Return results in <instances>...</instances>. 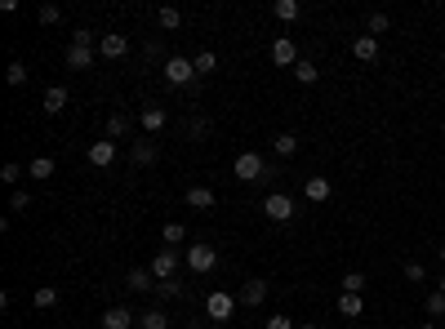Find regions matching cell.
<instances>
[{"instance_id":"11","label":"cell","mask_w":445,"mask_h":329,"mask_svg":"<svg viewBox=\"0 0 445 329\" xmlns=\"http://www.w3.org/2000/svg\"><path fill=\"white\" fill-rule=\"evenodd\" d=\"M134 321H138V316L129 312V307H107L99 325H103V329H134Z\"/></svg>"},{"instance_id":"31","label":"cell","mask_w":445,"mask_h":329,"mask_svg":"<svg viewBox=\"0 0 445 329\" xmlns=\"http://www.w3.org/2000/svg\"><path fill=\"white\" fill-rule=\"evenodd\" d=\"M365 27H370V36H374V41H379V36L392 27V18H388V14H370V18H365Z\"/></svg>"},{"instance_id":"32","label":"cell","mask_w":445,"mask_h":329,"mask_svg":"<svg viewBox=\"0 0 445 329\" xmlns=\"http://www.w3.org/2000/svg\"><path fill=\"white\" fill-rule=\"evenodd\" d=\"M5 80H9V85H14V89H18V85H27V67H22V63H18V58H14V63H9V67H5Z\"/></svg>"},{"instance_id":"40","label":"cell","mask_w":445,"mask_h":329,"mask_svg":"<svg viewBox=\"0 0 445 329\" xmlns=\"http://www.w3.org/2000/svg\"><path fill=\"white\" fill-rule=\"evenodd\" d=\"M58 18H63V9H58V5H41V22H58Z\"/></svg>"},{"instance_id":"10","label":"cell","mask_w":445,"mask_h":329,"mask_svg":"<svg viewBox=\"0 0 445 329\" xmlns=\"http://www.w3.org/2000/svg\"><path fill=\"white\" fill-rule=\"evenodd\" d=\"M85 156H89V165H94V169H107V165L116 161V142H112V138H99V142H89V152H85Z\"/></svg>"},{"instance_id":"26","label":"cell","mask_w":445,"mask_h":329,"mask_svg":"<svg viewBox=\"0 0 445 329\" xmlns=\"http://www.w3.org/2000/svg\"><path fill=\"white\" fill-rule=\"evenodd\" d=\"M272 152H276V156H294V152H298V138H294V133H276V138H272Z\"/></svg>"},{"instance_id":"28","label":"cell","mask_w":445,"mask_h":329,"mask_svg":"<svg viewBox=\"0 0 445 329\" xmlns=\"http://www.w3.org/2000/svg\"><path fill=\"white\" fill-rule=\"evenodd\" d=\"M54 169H58V165L50 161V156H36V161L27 165V174H31V178H54Z\"/></svg>"},{"instance_id":"38","label":"cell","mask_w":445,"mask_h":329,"mask_svg":"<svg viewBox=\"0 0 445 329\" xmlns=\"http://www.w3.org/2000/svg\"><path fill=\"white\" fill-rule=\"evenodd\" d=\"M263 329H298V325L290 321V316H281V312H276V316H268V325H263Z\"/></svg>"},{"instance_id":"23","label":"cell","mask_w":445,"mask_h":329,"mask_svg":"<svg viewBox=\"0 0 445 329\" xmlns=\"http://www.w3.org/2000/svg\"><path fill=\"white\" fill-rule=\"evenodd\" d=\"M156 22H161L165 31H178V27H183V14H178L174 5H165V9H156Z\"/></svg>"},{"instance_id":"43","label":"cell","mask_w":445,"mask_h":329,"mask_svg":"<svg viewBox=\"0 0 445 329\" xmlns=\"http://www.w3.org/2000/svg\"><path fill=\"white\" fill-rule=\"evenodd\" d=\"M437 258H441V267H445V249H437Z\"/></svg>"},{"instance_id":"25","label":"cell","mask_w":445,"mask_h":329,"mask_svg":"<svg viewBox=\"0 0 445 329\" xmlns=\"http://www.w3.org/2000/svg\"><path fill=\"white\" fill-rule=\"evenodd\" d=\"M316 76H321V71H316V63H312V58H298L294 80H298V85H316Z\"/></svg>"},{"instance_id":"21","label":"cell","mask_w":445,"mask_h":329,"mask_svg":"<svg viewBox=\"0 0 445 329\" xmlns=\"http://www.w3.org/2000/svg\"><path fill=\"white\" fill-rule=\"evenodd\" d=\"M67 67H76V71L94 67V50H80V45H71V50H67Z\"/></svg>"},{"instance_id":"1","label":"cell","mask_w":445,"mask_h":329,"mask_svg":"<svg viewBox=\"0 0 445 329\" xmlns=\"http://www.w3.org/2000/svg\"><path fill=\"white\" fill-rule=\"evenodd\" d=\"M232 169H236L240 182H263V178H268V161H263L258 152H240Z\"/></svg>"},{"instance_id":"39","label":"cell","mask_w":445,"mask_h":329,"mask_svg":"<svg viewBox=\"0 0 445 329\" xmlns=\"http://www.w3.org/2000/svg\"><path fill=\"white\" fill-rule=\"evenodd\" d=\"M156 289H161V298H178V294H183V285H178V280H161Z\"/></svg>"},{"instance_id":"24","label":"cell","mask_w":445,"mask_h":329,"mask_svg":"<svg viewBox=\"0 0 445 329\" xmlns=\"http://www.w3.org/2000/svg\"><path fill=\"white\" fill-rule=\"evenodd\" d=\"M339 312L347 316V321H356V316L365 312V302H360V294H339Z\"/></svg>"},{"instance_id":"12","label":"cell","mask_w":445,"mask_h":329,"mask_svg":"<svg viewBox=\"0 0 445 329\" xmlns=\"http://www.w3.org/2000/svg\"><path fill=\"white\" fill-rule=\"evenodd\" d=\"M138 120H143V129H147V133H161L165 125H170V112H165V107H156V103H147Z\"/></svg>"},{"instance_id":"5","label":"cell","mask_w":445,"mask_h":329,"mask_svg":"<svg viewBox=\"0 0 445 329\" xmlns=\"http://www.w3.org/2000/svg\"><path fill=\"white\" fill-rule=\"evenodd\" d=\"M263 214H268L272 223H290V218H294V200L285 196V191H272V196L263 200Z\"/></svg>"},{"instance_id":"33","label":"cell","mask_w":445,"mask_h":329,"mask_svg":"<svg viewBox=\"0 0 445 329\" xmlns=\"http://www.w3.org/2000/svg\"><path fill=\"white\" fill-rule=\"evenodd\" d=\"M156 161V142H134V165H152Z\"/></svg>"},{"instance_id":"9","label":"cell","mask_w":445,"mask_h":329,"mask_svg":"<svg viewBox=\"0 0 445 329\" xmlns=\"http://www.w3.org/2000/svg\"><path fill=\"white\" fill-rule=\"evenodd\" d=\"M99 54H103V58H125V54H129V41H125L120 31H103V36H99Z\"/></svg>"},{"instance_id":"14","label":"cell","mask_w":445,"mask_h":329,"mask_svg":"<svg viewBox=\"0 0 445 329\" xmlns=\"http://www.w3.org/2000/svg\"><path fill=\"white\" fill-rule=\"evenodd\" d=\"M58 298H63V289H58V285H41V289H36V294H31V302H36V307H41V312L58 307Z\"/></svg>"},{"instance_id":"3","label":"cell","mask_w":445,"mask_h":329,"mask_svg":"<svg viewBox=\"0 0 445 329\" xmlns=\"http://www.w3.org/2000/svg\"><path fill=\"white\" fill-rule=\"evenodd\" d=\"M232 312H236V294H227V289H214V294L205 298L210 321H232Z\"/></svg>"},{"instance_id":"27","label":"cell","mask_w":445,"mask_h":329,"mask_svg":"<svg viewBox=\"0 0 445 329\" xmlns=\"http://www.w3.org/2000/svg\"><path fill=\"white\" fill-rule=\"evenodd\" d=\"M125 133H129V116H125V112H116L112 120H107V138L116 142V138H125Z\"/></svg>"},{"instance_id":"13","label":"cell","mask_w":445,"mask_h":329,"mask_svg":"<svg viewBox=\"0 0 445 329\" xmlns=\"http://www.w3.org/2000/svg\"><path fill=\"white\" fill-rule=\"evenodd\" d=\"M330 191H334V187H330V178H307V182H303V196H307L312 205H326V200H330Z\"/></svg>"},{"instance_id":"18","label":"cell","mask_w":445,"mask_h":329,"mask_svg":"<svg viewBox=\"0 0 445 329\" xmlns=\"http://www.w3.org/2000/svg\"><path fill=\"white\" fill-rule=\"evenodd\" d=\"M63 107H67V89H63V85H50V89H45V112L58 116Z\"/></svg>"},{"instance_id":"36","label":"cell","mask_w":445,"mask_h":329,"mask_svg":"<svg viewBox=\"0 0 445 329\" xmlns=\"http://www.w3.org/2000/svg\"><path fill=\"white\" fill-rule=\"evenodd\" d=\"M405 280H414V285H423V280H428V267H423V263H405Z\"/></svg>"},{"instance_id":"30","label":"cell","mask_w":445,"mask_h":329,"mask_svg":"<svg viewBox=\"0 0 445 329\" xmlns=\"http://www.w3.org/2000/svg\"><path fill=\"white\" fill-rule=\"evenodd\" d=\"M191 67H196V76H210V71H214V67H219V58H214L210 50H200L196 58H191Z\"/></svg>"},{"instance_id":"6","label":"cell","mask_w":445,"mask_h":329,"mask_svg":"<svg viewBox=\"0 0 445 329\" xmlns=\"http://www.w3.org/2000/svg\"><path fill=\"white\" fill-rule=\"evenodd\" d=\"M174 272H178V249H156V258H152L156 285H161V280H174Z\"/></svg>"},{"instance_id":"8","label":"cell","mask_w":445,"mask_h":329,"mask_svg":"<svg viewBox=\"0 0 445 329\" xmlns=\"http://www.w3.org/2000/svg\"><path fill=\"white\" fill-rule=\"evenodd\" d=\"M272 63L276 67H298V50H294L290 36H276L272 41Z\"/></svg>"},{"instance_id":"34","label":"cell","mask_w":445,"mask_h":329,"mask_svg":"<svg viewBox=\"0 0 445 329\" xmlns=\"http://www.w3.org/2000/svg\"><path fill=\"white\" fill-rule=\"evenodd\" d=\"M94 41H99V36H94L89 27H76V31H71V45H80V50H94Z\"/></svg>"},{"instance_id":"4","label":"cell","mask_w":445,"mask_h":329,"mask_svg":"<svg viewBox=\"0 0 445 329\" xmlns=\"http://www.w3.org/2000/svg\"><path fill=\"white\" fill-rule=\"evenodd\" d=\"M165 80H170V85H183V89H187V85H196V67H191V58H170V63H165Z\"/></svg>"},{"instance_id":"35","label":"cell","mask_w":445,"mask_h":329,"mask_svg":"<svg viewBox=\"0 0 445 329\" xmlns=\"http://www.w3.org/2000/svg\"><path fill=\"white\" fill-rule=\"evenodd\" d=\"M360 289H365V276H360V272H347V276H343V294H360Z\"/></svg>"},{"instance_id":"45","label":"cell","mask_w":445,"mask_h":329,"mask_svg":"<svg viewBox=\"0 0 445 329\" xmlns=\"http://www.w3.org/2000/svg\"><path fill=\"white\" fill-rule=\"evenodd\" d=\"M437 289H441V294H445V272H441V285H437Z\"/></svg>"},{"instance_id":"29","label":"cell","mask_w":445,"mask_h":329,"mask_svg":"<svg viewBox=\"0 0 445 329\" xmlns=\"http://www.w3.org/2000/svg\"><path fill=\"white\" fill-rule=\"evenodd\" d=\"M423 312L432 316V321H441V316H445V294H441V289H437V294H428V298H423Z\"/></svg>"},{"instance_id":"22","label":"cell","mask_w":445,"mask_h":329,"mask_svg":"<svg viewBox=\"0 0 445 329\" xmlns=\"http://www.w3.org/2000/svg\"><path fill=\"white\" fill-rule=\"evenodd\" d=\"M272 14L281 18V22H294L298 14H303V5H298V0H276V5H272Z\"/></svg>"},{"instance_id":"48","label":"cell","mask_w":445,"mask_h":329,"mask_svg":"<svg viewBox=\"0 0 445 329\" xmlns=\"http://www.w3.org/2000/svg\"><path fill=\"white\" fill-rule=\"evenodd\" d=\"M441 133H445V125H441Z\"/></svg>"},{"instance_id":"7","label":"cell","mask_w":445,"mask_h":329,"mask_svg":"<svg viewBox=\"0 0 445 329\" xmlns=\"http://www.w3.org/2000/svg\"><path fill=\"white\" fill-rule=\"evenodd\" d=\"M263 298H268V280H245V285H240V294H236V302L240 307H263Z\"/></svg>"},{"instance_id":"20","label":"cell","mask_w":445,"mask_h":329,"mask_svg":"<svg viewBox=\"0 0 445 329\" xmlns=\"http://www.w3.org/2000/svg\"><path fill=\"white\" fill-rule=\"evenodd\" d=\"M161 240H165V249L183 245V240H187V227H183V223H165V227H161Z\"/></svg>"},{"instance_id":"44","label":"cell","mask_w":445,"mask_h":329,"mask_svg":"<svg viewBox=\"0 0 445 329\" xmlns=\"http://www.w3.org/2000/svg\"><path fill=\"white\" fill-rule=\"evenodd\" d=\"M298 329H321V325H312V321H307V325H298Z\"/></svg>"},{"instance_id":"42","label":"cell","mask_w":445,"mask_h":329,"mask_svg":"<svg viewBox=\"0 0 445 329\" xmlns=\"http://www.w3.org/2000/svg\"><path fill=\"white\" fill-rule=\"evenodd\" d=\"M9 205H14V210L22 214V210H27V205H31V196H27V191H14V200H9Z\"/></svg>"},{"instance_id":"17","label":"cell","mask_w":445,"mask_h":329,"mask_svg":"<svg viewBox=\"0 0 445 329\" xmlns=\"http://www.w3.org/2000/svg\"><path fill=\"white\" fill-rule=\"evenodd\" d=\"M352 54L360 58V63H374V58H379V41H374V36H356Z\"/></svg>"},{"instance_id":"47","label":"cell","mask_w":445,"mask_h":329,"mask_svg":"<svg viewBox=\"0 0 445 329\" xmlns=\"http://www.w3.org/2000/svg\"><path fill=\"white\" fill-rule=\"evenodd\" d=\"M423 329H437V325H423Z\"/></svg>"},{"instance_id":"46","label":"cell","mask_w":445,"mask_h":329,"mask_svg":"<svg viewBox=\"0 0 445 329\" xmlns=\"http://www.w3.org/2000/svg\"><path fill=\"white\" fill-rule=\"evenodd\" d=\"M441 63H445V50H441Z\"/></svg>"},{"instance_id":"15","label":"cell","mask_w":445,"mask_h":329,"mask_svg":"<svg viewBox=\"0 0 445 329\" xmlns=\"http://www.w3.org/2000/svg\"><path fill=\"white\" fill-rule=\"evenodd\" d=\"M129 289H134V294H147V289H156L152 267H134V272H129Z\"/></svg>"},{"instance_id":"19","label":"cell","mask_w":445,"mask_h":329,"mask_svg":"<svg viewBox=\"0 0 445 329\" xmlns=\"http://www.w3.org/2000/svg\"><path fill=\"white\" fill-rule=\"evenodd\" d=\"M138 329H170V316H165L161 307H147L138 316Z\"/></svg>"},{"instance_id":"2","label":"cell","mask_w":445,"mask_h":329,"mask_svg":"<svg viewBox=\"0 0 445 329\" xmlns=\"http://www.w3.org/2000/svg\"><path fill=\"white\" fill-rule=\"evenodd\" d=\"M183 263H187V267H191V272H196V276H205V272H214V267H219V249L200 240V245H191V249L183 254Z\"/></svg>"},{"instance_id":"37","label":"cell","mask_w":445,"mask_h":329,"mask_svg":"<svg viewBox=\"0 0 445 329\" xmlns=\"http://www.w3.org/2000/svg\"><path fill=\"white\" fill-rule=\"evenodd\" d=\"M18 178H22V165H18V161H9L5 169H0V182H9V187H14Z\"/></svg>"},{"instance_id":"16","label":"cell","mask_w":445,"mask_h":329,"mask_svg":"<svg viewBox=\"0 0 445 329\" xmlns=\"http://www.w3.org/2000/svg\"><path fill=\"white\" fill-rule=\"evenodd\" d=\"M214 200H219L214 187H187V205H191V210H214Z\"/></svg>"},{"instance_id":"41","label":"cell","mask_w":445,"mask_h":329,"mask_svg":"<svg viewBox=\"0 0 445 329\" xmlns=\"http://www.w3.org/2000/svg\"><path fill=\"white\" fill-rule=\"evenodd\" d=\"M187 129H191V138H200V133H210V120H200V116H196Z\"/></svg>"}]
</instances>
